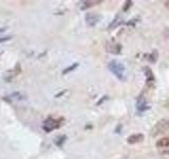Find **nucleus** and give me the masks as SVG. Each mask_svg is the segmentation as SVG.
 Wrapping results in <instances>:
<instances>
[{
	"label": "nucleus",
	"mask_w": 169,
	"mask_h": 159,
	"mask_svg": "<svg viewBox=\"0 0 169 159\" xmlns=\"http://www.w3.org/2000/svg\"><path fill=\"white\" fill-rule=\"evenodd\" d=\"M108 68L119 81H124L126 79V77H125L126 68H125V65L123 63L116 61V59H113L108 64Z\"/></svg>",
	"instance_id": "nucleus-1"
},
{
	"label": "nucleus",
	"mask_w": 169,
	"mask_h": 159,
	"mask_svg": "<svg viewBox=\"0 0 169 159\" xmlns=\"http://www.w3.org/2000/svg\"><path fill=\"white\" fill-rule=\"evenodd\" d=\"M169 127V122L167 120H161L158 121L151 130V136H158V134L166 132Z\"/></svg>",
	"instance_id": "nucleus-2"
},
{
	"label": "nucleus",
	"mask_w": 169,
	"mask_h": 159,
	"mask_svg": "<svg viewBox=\"0 0 169 159\" xmlns=\"http://www.w3.org/2000/svg\"><path fill=\"white\" fill-rule=\"evenodd\" d=\"M61 123L59 120H55L53 119V118H48L45 122H43V130H45L47 132H50L51 130H55V128H58V127L60 126Z\"/></svg>",
	"instance_id": "nucleus-3"
},
{
	"label": "nucleus",
	"mask_w": 169,
	"mask_h": 159,
	"mask_svg": "<svg viewBox=\"0 0 169 159\" xmlns=\"http://www.w3.org/2000/svg\"><path fill=\"white\" fill-rule=\"evenodd\" d=\"M106 50L108 51L109 53H112V54H119L121 51V46L115 42H107V45H106Z\"/></svg>",
	"instance_id": "nucleus-4"
},
{
	"label": "nucleus",
	"mask_w": 169,
	"mask_h": 159,
	"mask_svg": "<svg viewBox=\"0 0 169 159\" xmlns=\"http://www.w3.org/2000/svg\"><path fill=\"white\" fill-rule=\"evenodd\" d=\"M100 18H102L100 15L95 14V13H87V15H86V17H84L86 22H87V24L90 26H95V24H97L98 21L100 20Z\"/></svg>",
	"instance_id": "nucleus-5"
},
{
	"label": "nucleus",
	"mask_w": 169,
	"mask_h": 159,
	"mask_svg": "<svg viewBox=\"0 0 169 159\" xmlns=\"http://www.w3.org/2000/svg\"><path fill=\"white\" fill-rule=\"evenodd\" d=\"M143 140H144V136L142 134H133V135L129 136V137L127 138V142L130 143V144L142 142Z\"/></svg>",
	"instance_id": "nucleus-6"
},
{
	"label": "nucleus",
	"mask_w": 169,
	"mask_h": 159,
	"mask_svg": "<svg viewBox=\"0 0 169 159\" xmlns=\"http://www.w3.org/2000/svg\"><path fill=\"white\" fill-rule=\"evenodd\" d=\"M136 107H137V109H138V110H140V111H144V110H146V109L148 108L147 102H146V99H145V98H143L142 95H141L140 98L137 99Z\"/></svg>",
	"instance_id": "nucleus-7"
},
{
	"label": "nucleus",
	"mask_w": 169,
	"mask_h": 159,
	"mask_svg": "<svg viewBox=\"0 0 169 159\" xmlns=\"http://www.w3.org/2000/svg\"><path fill=\"white\" fill-rule=\"evenodd\" d=\"M156 146L160 148H168L169 146V137H165V138H162L160 140L156 142Z\"/></svg>",
	"instance_id": "nucleus-8"
},
{
	"label": "nucleus",
	"mask_w": 169,
	"mask_h": 159,
	"mask_svg": "<svg viewBox=\"0 0 169 159\" xmlns=\"http://www.w3.org/2000/svg\"><path fill=\"white\" fill-rule=\"evenodd\" d=\"M145 71H146L145 73H146V77H147V81H148V82H152V81H154V77H153L151 69L148 68V67H146Z\"/></svg>",
	"instance_id": "nucleus-9"
},
{
	"label": "nucleus",
	"mask_w": 169,
	"mask_h": 159,
	"mask_svg": "<svg viewBox=\"0 0 169 159\" xmlns=\"http://www.w3.org/2000/svg\"><path fill=\"white\" fill-rule=\"evenodd\" d=\"M102 2H103V1H86L84 6H82V10H84V9L90 8V6H92V5L97 4V3H102Z\"/></svg>",
	"instance_id": "nucleus-10"
},
{
	"label": "nucleus",
	"mask_w": 169,
	"mask_h": 159,
	"mask_svg": "<svg viewBox=\"0 0 169 159\" xmlns=\"http://www.w3.org/2000/svg\"><path fill=\"white\" fill-rule=\"evenodd\" d=\"M77 66H78V64H77V63H74L71 67H68V68H67V69H65V70H63V72H62V73H63V74H67V73H69V72L73 71L74 69H75V68H77Z\"/></svg>",
	"instance_id": "nucleus-11"
},
{
	"label": "nucleus",
	"mask_w": 169,
	"mask_h": 159,
	"mask_svg": "<svg viewBox=\"0 0 169 159\" xmlns=\"http://www.w3.org/2000/svg\"><path fill=\"white\" fill-rule=\"evenodd\" d=\"M156 58H158V52H156V51H153L150 55H149V61H150L151 63H154V62L156 61Z\"/></svg>",
	"instance_id": "nucleus-12"
},
{
	"label": "nucleus",
	"mask_w": 169,
	"mask_h": 159,
	"mask_svg": "<svg viewBox=\"0 0 169 159\" xmlns=\"http://www.w3.org/2000/svg\"><path fill=\"white\" fill-rule=\"evenodd\" d=\"M131 5H132V1H131V0H128V1H126V2H125L124 8H123V11H124V12H127V11L131 8Z\"/></svg>",
	"instance_id": "nucleus-13"
},
{
	"label": "nucleus",
	"mask_w": 169,
	"mask_h": 159,
	"mask_svg": "<svg viewBox=\"0 0 169 159\" xmlns=\"http://www.w3.org/2000/svg\"><path fill=\"white\" fill-rule=\"evenodd\" d=\"M11 37H3V38H1V39H0V42H4V40H8V39H10Z\"/></svg>",
	"instance_id": "nucleus-14"
}]
</instances>
